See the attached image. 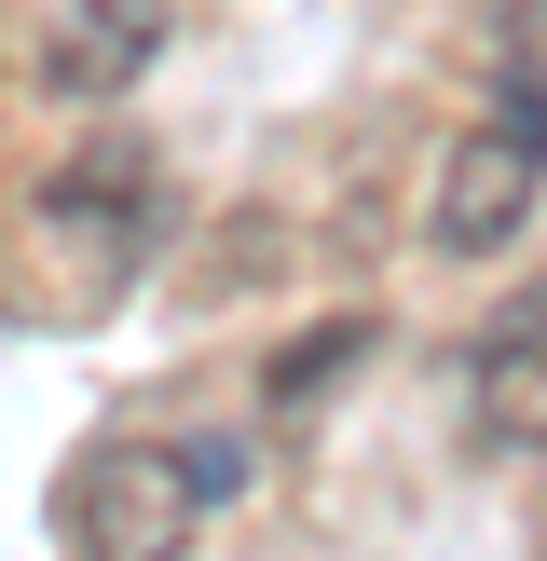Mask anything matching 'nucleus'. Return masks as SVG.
Masks as SVG:
<instances>
[{"label":"nucleus","mask_w":547,"mask_h":561,"mask_svg":"<svg viewBox=\"0 0 547 561\" xmlns=\"http://www.w3.org/2000/svg\"><path fill=\"white\" fill-rule=\"evenodd\" d=\"M151 55H164V0H96L82 27L42 42V82H55V96H124Z\"/></svg>","instance_id":"4"},{"label":"nucleus","mask_w":547,"mask_h":561,"mask_svg":"<svg viewBox=\"0 0 547 561\" xmlns=\"http://www.w3.org/2000/svg\"><path fill=\"white\" fill-rule=\"evenodd\" d=\"M191 535V480L164 438H96L69 466V548L82 561H164Z\"/></svg>","instance_id":"2"},{"label":"nucleus","mask_w":547,"mask_h":561,"mask_svg":"<svg viewBox=\"0 0 547 561\" xmlns=\"http://www.w3.org/2000/svg\"><path fill=\"white\" fill-rule=\"evenodd\" d=\"M178 480H191V507H233V493H246V453H233V438H178Z\"/></svg>","instance_id":"7"},{"label":"nucleus","mask_w":547,"mask_h":561,"mask_svg":"<svg viewBox=\"0 0 547 561\" xmlns=\"http://www.w3.org/2000/svg\"><path fill=\"white\" fill-rule=\"evenodd\" d=\"M370 343H383L370 316H328V329H301V343H274L260 398H274V411H315V398H328V383H342V370H356V356H370Z\"/></svg>","instance_id":"5"},{"label":"nucleus","mask_w":547,"mask_h":561,"mask_svg":"<svg viewBox=\"0 0 547 561\" xmlns=\"http://www.w3.org/2000/svg\"><path fill=\"white\" fill-rule=\"evenodd\" d=\"M534 192H547V96H534V82H507V110L465 124L452 151H438V206H424L438 261H492V247L534 219Z\"/></svg>","instance_id":"1"},{"label":"nucleus","mask_w":547,"mask_h":561,"mask_svg":"<svg viewBox=\"0 0 547 561\" xmlns=\"http://www.w3.org/2000/svg\"><path fill=\"white\" fill-rule=\"evenodd\" d=\"M42 219H55V233H96V247H137V233H151V151H137V137H82V151H55Z\"/></svg>","instance_id":"3"},{"label":"nucleus","mask_w":547,"mask_h":561,"mask_svg":"<svg viewBox=\"0 0 547 561\" xmlns=\"http://www.w3.org/2000/svg\"><path fill=\"white\" fill-rule=\"evenodd\" d=\"M479 438L492 453H547V343L479 356Z\"/></svg>","instance_id":"6"},{"label":"nucleus","mask_w":547,"mask_h":561,"mask_svg":"<svg viewBox=\"0 0 547 561\" xmlns=\"http://www.w3.org/2000/svg\"><path fill=\"white\" fill-rule=\"evenodd\" d=\"M507 82L547 96V0H507Z\"/></svg>","instance_id":"8"}]
</instances>
